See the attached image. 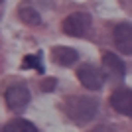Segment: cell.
<instances>
[{"instance_id": "obj_8", "label": "cell", "mask_w": 132, "mask_h": 132, "mask_svg": "<svg viewBox=\"0 0 132 132\" xmlns=\"http://www.w3.org/2000/svg\"><path fill=\"white\" fill-rule=\"evenodd\" d=\"M103 65L110 71V75H114L116 79H122L126 75V65L120 57H116L114 53H105L103 55Z\"/></svg>"}, {"instance_id": "obj_1", "label": "cell", "mask_w": 132, "mask_h": 132, "mask_svg": "<svg viewBox=\"0 0 132 132\" xmlns=\"http://www.w3.org/2000/svg\"><path fill=\"white\" fill-rule=\"evenodd\" d=\"M65 114L69 120H73L77 126H85L97 116L99 101L91 95H73L65 99Z\"/></svg>"}, {"instance_id": "obj_9", "label": "cell", "mask_w": 132, "mask_h": 132, "mask_svg": "<svg viewBox=\"0 0 132 132\" xmlns=\"http://www.w3.org/2000/svg\"><path fill=\"white\" fill-rule=\"evenodd\" d=\"M2 132H38V128L28 118H12L10 122L4 124Z\"/></svg>"}, {"instance_id": "obj_14", "label": "cell", "mask_w": 132, "mask_h": 132, "mask_svg": "<svg viewBox=\"0 0 132 132\" xmlns=\"http://www.w3.org/2000/svg\"><path fill=\"white\" fill-rule=\"evenodd\" d=\"M2 2H4V0H0V4H2Z\"/></svg>"}, {"instance_id": "obj_10", "label": "cell", "mask_w": 132, "mask_h": 132, "mask_svg": "<svg viewBox=\"0 0 132 132\" xmlns=\"http://www.w3.org/2000/svg\"><path fill=\"white\" fill-rule=\"evenodd\" d=\"M20 20L26 24H32V26H36V24L42 22V16L38 14V10L36 8H32V6H22L20 8Z\"/></svg>"}, {"instance_id": "obj_6", "label": "cell", "mask_w": 132, "mask_h": 132, "mask_svg": "<svg viewBox=\"0 0 132 132\" xmlns=\"http://www.w3.org/2000/svg\"><path fill=\"white\" fill-rule=\"evenodd\" d=\"M112 38H114L116 47H118L124 55L132 53V24H128V22L116 24L114 32H112Z\"/></svg>"}, {"instance_id": "obj_5", "label": "cell", "mask_w": 132, "mask_h": 132, "mask_svg": "<svg viewBox=\"0 0 132 132\" xmlns=\"http://www.w3.org/2000/svg\"><path fill=\"white\" fill-rule=\"evenodd\" d=\"M110 106L122 116L132 114V91L128 87H120L110 95Z\"/></svg>"}, {"instance_id": "obj_7", "label": "cell", "mask_w": 132, "mask_h": 132, "mask_svg": "<svg viewBox=\"0 0 132 132\" xmlns=\"http://www.w3.org/2000/svg\"><path fill=\"white\" fill-rule=\"evenodd\" d=\"M51 57H53V61L57 63V65H61V67H71L73 63L79 59V53L73 50V47L57 45V47L51 50Z\"/></svg>"}, {"instance_id": "obj_13", "label": "cell", "mask_w": 132, "mask_h": 132, "mask_svg": "<svg viewBox=\"0 0 132 132\" xmlns=\"http://www.w3.org/2000/svg\"><path fill=\"white\" fill-rule=\"evenodd\" d=\"M89 132H116L114 126H110V124H103V126H97L93 128V130H89Z\"/></svg>"}, {"instance_id": "obj_12", "label": "cell", "mask_w": 132, "mask_h": 132, "mask_svg": "<svg viewBox=\"0 0 132 132\" xmlns=\"http://www.w3.org/2000/svg\"><path fill=\"white\" fill-rule=\"evenodd\" d=\"M55 83H57L55 79H47V81H44V83H42V91H44V93H50L51 89L55 87Z\"/></svg>"}, {"instance_id": "obj_4", "label": "cell", "mask_w": 132, "mask_h": 132, "mask_svg": "<svg viewBox=\"0 0 132 132\" xmlns=\"http://www.w3.org/2000/svg\"><path fill=\"white\" fill-rule=\"evenodd\" d=\"M4 99H6V105H8L10 110H22L28 106L32 95H30V89L26 85H12V87L6 89Z\"/></svg>"}, {"instance_id": "obj_3", "label": "cell", "mask_w": 132, "mask_h": 132, "mask_svg": "<svg viewBox=\"0 0 132 132\" xmlns=\"http://www.w3.org/2000/svg\"><path fill=\"white\" fill-rule=\"evenodd\" d=\"M77 77H79V83L89 91H99L105 85V73L93 63H83L77 69Z\"/></svg>"}, {"instance_id": "obj_2", "label": "cell", "mask_w": 132, "mask_h": 132, "mask_svg": "<svg viewBox=\"0 0 132 132\" xmlns=\"http://www.w3.org/2000/svg\"><path fill=\"white\" fill-rule=\"evenodd\" d=\"M91 14L87 12H75V14H69V16L63 20L61 28L67 36H73V38H83L87 36L89 28H91Z\"/></svg>"}, {"instance_id": "obj_11", "label": "cell", "mask_w": 132, "mask_h": 132, "mask_svg": "<svg viewBox=\"0 0 132 132\" xmlns=\"http://www.w3.org/2000/svg\"><path fill=\"white\" fill-rule=\"evenodd\" d=\"M22 67H26V69L32 67V69H38L39 73H44V67H42V63H39V55H26Z\"/></svg>"}]
</instances>
